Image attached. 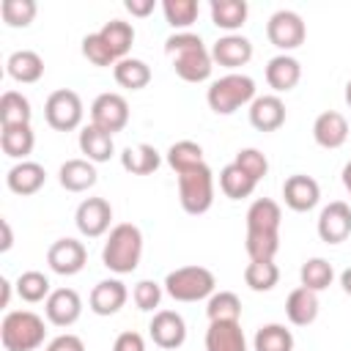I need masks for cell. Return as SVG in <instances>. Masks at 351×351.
I'll return each mask as SVG.
<instances>
[{
	"instance_id": "obj_31",
	"label": "cell",
	"mask_w": 351,
	"mask_h": 351,
	"mask_svg": "<svg viewBox=\"0 0 351 351\" xmlns=\"http://www.w3.org/2000/svg\"><path fill=\"white\" fill-rule=\"evenodd\" d=\"M112 74H115V82L121 88H129V90H143L148 82H151V69L137 60V58H123L112 66Z\"/></svg>"
},
{
	"instance_id": "obj_39",
	"label": "cell",
	"mask_w": 351,
	"mask_h": 351,
	"mask_svg": "<svg viewBox=\"0 0 351 351\" xmlns=\"http://www.w3.org/2000/svg\"><path fill=\"white\" fill-rule=\"evenodd\" d=\"M299 277H302V285H304L307 291H315V293H318V291H324V288L332 285L335 271H332V263H329V261H324V258H310L307 263H302Z\"/></svg>"
},
{
	"instance_id": "obj_29",
	"label": "cell",
	"mask_w": 351,
	"mask_h": 351,
	"mask_svg": "<svg viewBox=\"0 0 351 351\" xmlns=\"http://www.w3.org/2000/svg\"><path fill=\"white\" fill-rule=\"evenodd\" d=\"M247 3L244 0H211V22L222 30H239L247 22Z\"/></svg>"
},
{
	"instance_id": "obj_5",
	"label": "cell",
	"mask_w": 351,
	"mask_h": 351,
	"mask_svg": "<svg viewBox=\"0 0 351 351\" xmlns=\"http://www.w3.org/2000/svg\"><path fill=\"white\" fill-rule=\"evenodd\" d=\"M178 200H181V208L192 217H200L211 208V203H214V176H211L206 162L192 167V170L178 173Z\"/></svg>"
},
{
	"instance_id": "obj_9",
	"label": "cell",
	"mask_w": 351,
	"mask_h": 351,
	"mask_svg": "<svg viewBox=\"0 0 351 351\" xmlns=\"http://www.w3.org/2000/svg\"><path fill=\"white\" fill-rule=\"evenodd\" d=\"M266 36L277 49H296L304 44L307 27L296 11H274L266 22Z\"/></svg>"
},
{
	"instance_id": "obj_18",
	"label": "cell",
	"mask_w": 351,
	"mask_h": 351,
	"mask_svg": "<svg viewBox=\"0 0 351 351\" xmlns=\"http://www.w3.org/2000/svg\"><path fill=\"white\" fill-rule=\"evenodd\" d=\"M206 351H247L239 321H211L206 329Z\"/></svg>"
},
{
	"instance_id": "obj_46",
	"label": "cell",
	"mask_w": 351,
	"mask_h": 351,
	"mask_svg": "<svg viewBox=\"0 0 351 351\" xmlns=\"http://www.w3.org/2000/svg\"><path fill=\"white\" fill-rule=\"evenodd\" d=\"M112 351H145V343L137 332H123V335H118Z\"/></svg>"
},
{
	"instance_id": "obj_24",
	"label": "cell",
	"mask_w": 351,
	"mask_h": 351,
	"mask_svg": "<svg viewBox=\"0 0 351 351\" xmlns=\"http://www.w3.org/2000/svg\"><path fill=\"white\" fill-rule=\"evenodd\" d=\"M285 315L293 326H310L318 318V296L315 291H307L304 285L293 288L285 302Z\"/></svg>"
},
{
	"instance_id": "obj_23",
	"label": "cell",
	"mask_w": 351,
	"mask_h": 351,
	"mask_svg": "<svg viewBox=\"0 0 351 351\" xmlns=\"http://www.w3.org/2000/svg\"><path fill=\"white\" fill-rule=\"evenodd\" d=\"M47 181V170L36 162H19L8 170L5 184L14 195H36Z\"/></svg>"
},
{
	"instance_id": "obj_22",
	"label": "cell",
	"mask_w": 351,
	"mask_h": 351,
	"mask_svg": "<svg viewBox=\"0 0 351 351\" xmlns=\"http://www.w3.org/2000/svg\"><path fill=\"white\" fill-rule=\"evenodd\" d=\"M302 80V66L296 58L291 55H277L269 60L266 66V82L277 90V93H285V90H293Z\"/></svg>"
},
{
	"instance_id": "obj_1",
	"label": "cell",
	"mask_w": 351,
	"mask_h": 351,
	"mask_svg": "<svg viewBox=\"0 0 351 351\" xmlns=\"http://www.w3.org/2000/svg\"><path fill=\"white\" fill-rule=\"evenodd\" d=\"M280 203L271 197H261L247 211V255L250 261H274L280 250Z\"/></svg>"
},
{
	"instance_id": "obj_26",
	"label": "cell",
	"mask_w": 351,
	"mask_h": 351,
	"mask_svg": "<svg viewBox=\"0 0 351 351\" xmlns=\"http://www.w3.org/2000/svg\"><path fill=\"white\" fill-rule=\"evenodd\" d=\"M8 74L11 80L22 82V85H30V82H38L41 74H44V60L38 52L33 49H16L11 58H8Z\"/></svg>"
},
{
	"instance_id": "obj_44",
	"label": "cell",
	"mask_w": 351,
	"mask_h": 351,
	"mask_svg": "<svg viewBox=\"0 0 351 351\" xmlns=\"http://www.w3.org/2000/svg\"><path fill=\"white\" fill-rule=\"evenodd\" d=\"M233 165H239L252 181H261V178L269 173V162H266V156H263L258 148H244V151H239L236 159H233Z\"/></svg>"
},
{
	"instance_id": "obj_32",
	"label": "cell",
	"mask_w": 351,
	"mask_h": 351,
	"mask_svg": "<svg viewBox=\"0 0 351 351\" xmlns=\"http://www.w3.org/2000/svg\"><path fill=\"white\" fill-rule=\"evenodd\" d=\"M30 101L16 93V90H5L0 96V123L3 126H30Z\"/></svg>"
},
{
	"instance_id": "obj_41",
	"label": "cell",
	"mask_w": 351,
	"mask_h": 351,
	"mask_svg": "<svg viewBox=\"0 0 351 351\" xmlns=\"http://www.w3.org/2000/svg\"><path fill=\"white\" fill-rule=\"evenodd\" d=\"M16 293H19V299H25L30 304L44 302V299H49V280L41 271H22L16 280Z\"/></svg>"
},
{
	"instance_id": "obj_6",
	"label": "cell",
	"mask_w": 351,
	"mask_h": 351,
	"mask_svg": "<svg viewBox=\"0 0 351 351\" xmlns=\"http://www.w3.org/2000/svg\"><path fill=\"white\" fill-rule=\"evenodd\" d=\"M214 274L206 266H181L165 277V291L176 302H200L214 293Z\"/></svg>"
},
{
	"instance_id": "obj_8",
	"label": "cell",
	"mask_w": 351,
	"mask_h": 351,
	"mask_svg": "<svg viewBox=\"0 0 351 351\" xmlns=\"http://www.w3.org/2000/svg\"><path fill=\"white\" fill-rule=\"evenodd\" d=\"M44 118L55 132H71L82 121V99L69 88L52 90L44 101Z\"/></svg>"
},
{
	"instance_id": "obj_30",
	"label": "cell",
	"mask_w": 351,
	"mask_h": 351,
	"mask_svg": "<svg viewBox=\"0 0 351 351\" xmlns=\"http://www.w3.org/2000/svg\"><path fill=\"white\" fill-rule=\"evenodd\" d=\"M99 36L104 38V44L110 47V52L115 55V60H123L126 52H129L132 44H134V27H132L129 22H123V19H110V22L99 30Z\"/></svg>"
},
{
	"instance_id": "obj_50",
	"label": "cell",
	"mask_w": 351,
	"mask_h": 351,
	"mask_svg": "<svg viewBox=\"0 0 351 351\" xmlns=\"http://www.w3.org/2000/svg\"><path fill=\"white\" fill-rule=\"evenodd\" d=\"M8 302H11V282L0 277V307H8Z\"/></svg>"
},
{
	"instance_id": "obj_49",
	"label": "cell",
	"mask_w": 351,
	"mask_h": 351,
	"mask_svg": "<svg viewBox=\"0 0 351 351\" xmlns=\"http://www.w3.org/2000/svg\"><path fill=\"white\" fill-rule=\"evenodd\" d=\"M14 244V233H11V225L8 219H0V252H8Z\"/></svg>"
},
{
	"instance_id": "obj_2",
	"label": "cell",
	"mask_w": 351,
	"mask_h": 351,
	"mask_svg": "<svg viewBox=\"0 0 351 351\" xmlns=\"http://www.w3.org/2000/svg\"><path fill=\"white\" fill-rule=\"evenodd\" d=\"M165 52L173 60L176 74L184 82H203L211 74V52L203 47L200 36L195 33H173L165 41Z\"/></svg>"
},
{
	"instance_id": "obj_25",
	"label": "cell",
	"mask_w": 351,
	"mask_h": 351,
	"mask_svg": "<svg viewBox=\"0 0 351 351\" xmlns=\"http://www.w3.org/2000/svg\"><path fill=\"white\" fill-rule=\"evenodd\" d=\"M58 181L69 192H85L96 184V167L88 159H69V162L60 165Z\"/></svg>"
},
{
	"instance_id": "obj_38",
	"label": "cell",
	"mask_w": 351,
	"mask_h": 351,
	"mask_svg": "<svg viewBox=\"0 0 351 351\" xmlns=\"http://www.w3.org/2000/svg\"><path fill=\"white\" fill-rule=\"evenodd\" d=\"M206 315H208V321H239L241 318V299L233 291L211 293Z\"/></svg>"
},
{
	"instance_id": "obj_13",
	"label": "cell",
	"mask_w": 351,
	"mask_h": 351,
	"mask_svg": "<svg viewBox=\"0 0 351 351\" xmlns=\"http://www.w3.org/2000/svg\"><path fill=\"white\" fill-rule=\"evenodd\" d=\"M318 236L326 244H343L351 236V206L332 200L318 217Z\"/></svg>"
},
{
	"instance_id": "obj_12",
	"label": "cell",
	"mask_w": 351,
	"mask_h": 351,
	"mask_svg": "<svg viewBox=\"0 0 351 351\" xmlns=\"http://www.w3.org/2000/svg\"><path fill=\"white\" fill-rule=\"evenodd\" d=\"M85 261H88V252H85L82 241H77V239H58V241H52L49 250H47V263H49V269H52L55 274H63V277L82 271Z\"/></svg>"
},
{
	"instance_id": "obj_37",
	"label": "cell",
	"mask_w": 351,
	"mask_h": 351,
	"mask_svg": "<svg viewBox=\"0 0 351 351\" xmlns=\"http://www.w3.org/2000/svg\"><path fill=\"white\" fill-rule=\"evenodd\" d=\"M167 165L176 170V176L184 173V170H192V167L203 165V148L197 143H192V140L173 143L170 151H167Z\"/></svg>"
},
{
	"instance_id": "obj_34",
	"label": "cell",
	"mask_w": 351,
	"mask_h": 351,
	"mask_svg": "<svg viewBox=\"0 0 351 351\" xmlns=\"http://www.w3.org/2000/svg\"><path fill=\"white\" fill-rule=\"evenodd\" d=\"M255 184L258 181H252L239 165H225L222 167V173H219V189L225 192V197H230V200H241V197H250L252 192H255Z\"/></svg>"
},
{
	"instance_id": "obj_20",
	"label": "cell",
	"mask_w": 351,
	"mask_h": 351,
	"mask_svg": "<svg viewBox=\"0 0 351 351\" xmlns=\"http://www.w3.org/2000/svg\"><path fill=\"white\" fill-rule=\"evenodd\" d=\"M250 123L258 132H277L285 123V104L280 96H258L250 104Z\"/></svg>"
},
{
	"instance_id": "obj_15",
	"label": "cell",
	"mask_w": 351,
	"mask_h": 351,
	"mask_svg": "<svg viewBox=\"0 0 351 351\" xmlns=\"http://www.w3.org/2000/svg\"><path fill=\"white\" fill-rule=\"evenodd\" d=\"M282 197H285V206L291 211H310L318 203V197H321V186H318V181L313 176L296 173V176L285 178Z\"/></svg>"
},
{
	"instance_id": "obj_16",
	"label": "cell",
	"mask_w": 351,
	"mask_h": 351,
	"mask_svg": "<svg viewBox=\"0 0 351 351\" xmlns=\"http://www.w3.org/2000/svg\"><path fill=\"white\" fill-rule=\"evenodd\" d=\"M82 313V302L80 293L71 288H58L49 293L47 299V318L55 326H71Z\"/></svg>"
},
{
	"instance_id": "obj_10",
	"label": "cell",
	"mask_w": 351,
	"mask_h": 351,
	"mask_svg": "<svg viewBox=\"0 0 351 351\" xmlns=\"http://www.w3.org/2000/svg\"><path fill=\"white\" fill-rule=\"evenodd\" d=\"M90 123L107 134L121 132L129 123V104L121 93H101L90 104Z\"/></svg>"
},
{
	"instance_id": "obj_7",
	"label": "cell",
	"mask_w": 351,
	"mask_h": 351,
	"mask_svg": "<svg viewBox=\"0 0 351 351\" xmlns=\"http://www.w3.org/2000/svg\"><path fill=\"white\" fill-rule=\"evenodd\" d=\"M206 99L217 115H230L241 104L255 101V82L247 74H228V77L211 82Z\"/></svg>"
},
{
	"instance_id": "obj_47",
	"label": "cell",
	"mask_w": 351,
	"mask_h": 351,
	"mask_svg": "<svg viewBox=\"0 0 351 351\" xmlns=\"http://www.w3.org/2000/svg\"><path fill=\"white\" fill-rule=\"evenodd\" d=\"M47 351H85V346H82V340L77 335H60V337H55L49 343Z\"/></svg>"
},
{
	"instance_id": "obj_40",
	"label": "cell",
	"mask_w": 351,
	"mask_h": 351,
	"mask_svg": "<svg viewBox=\"0 0 351 351\" xmlns=\"http://www.w3.org/2000/svg\"><path fill=\"white\" fill-rule=\"evenodd\" d=\"M36 3L33 0H3L0 3V19L8 27H27L36 19Z\"/></svg>"
},
{
	"instance_id": "obj_11",
	"label": "cell",
	"mask_w": 351,
	"mask_h": 351,
	"mask_svg": "<svg viewBox=\"0 0 351 351\" xmlns=\"http://www.w3.org/2000/svg\"><path fill=\"white\" fill-rule=\"evenodd\" d=\"M148 332H151L154 346H159L165 351H176L186 340V324H184V318L176 310H159V313H154Z\"/></svg>"
},
{
	"instance_id": "obj_3",
	"label": "cell",
	"mask_w": 351,
	"mask_h": 351,
	"mask_svg": "<svg viewBox=\"0 0 351 351\" xmlns=\"http://www.w3.org/2000/svg\"><path fill=\"white\" fill-rule=\"evenodd\" d=\"M143 255V233L132 222H121L110 230L101 250V263L115 274H132Z\"/></svg>"
},
{
	"instance_id": "obj_36",
	"label": "cell",
	"mask_w": 351,
	"mask_h": 351,
	"mask_svg": "<svg viewBox=\"0 0 351 351\" xmlns=\"http://www.w3.org/2000/svg\"><path fill=\"white\" fill-rule=\"evenodd\" d=\"M255 351H293V335L282 324H266L255 332Z\"/></svg>"
},
{
	"instance_id": "obj_33",
	"label": "cell",
	"mask_w": 351,
	"mask_h": 351,
	"mask_svg": "<svg viewBox=\"0 0 351 351\" xmlns=\"http://www.w3.org/2000/svg\"><path fill=\"white\" fill-rule=\"evenodd\" d=\"M33 129L30 126H3L0 129V148L11 159H25L33 151Z\"/></svg>"
},
{
	"instance_id": "obj_27",
	"label": "cell",
	"mask_w": 351,
	"mask_h": 351,
	"mask_svg": "<svg viewBox=\"0 0 351 351\" xmlns=\"http://www.w3.org/2000/svg\"><path fill=\"white\" fill-rule=\"evenodd\" d=\"M159 162H162L159 151H156L154 145H148V143L129 145V148L121 154V165H123V170L132 173V176H151V173L159 167Z\"/></svg>"
},
{
	"instance_id": "obj_17",
	"label": "cell",
	"mask_w": 351,
	"mask_h": 351,
	"mask_svg": "<svg viewBox=\"0 0 351 351\" xmlns=\"http://www.w3.org/2000/svg\"><path fill=\"white\" fill-rule=\"evenodd\" d=\"M313 137H315V143H318L321 148L335 151V148H340V145L348 140V121H346L340 112L326 110V112H321V115L315 118V123H313Z\"/></svg>"
},
{
	"instance_id": "obj_21",
	"label": "cell",
	"mask_w": 351,
	"mask_h": 351,
	"mask_svg": "<svg viewBox=\"0 0 351 351\" xmlns=\"http://www.w3.org/2000/svg\"><path fill=\"white\" fill-rule=\"evenodd\" d=\"M126 285L121 280H101L90 291V310L96 315H115L126 304Z\"/></svg>"
},
{
	"instance_id": "obj_4",
	"label": "cell",
	"mask_w": 351,
	"mask_h": 351,
	"mask_svg": "<svg viewBox=\"0 0 351 351\" xmlns=\"http://www.w3.org/2000/svg\"><path fill=\"white\" fill-rule=\"evenodd\" d=\"M44 335V321L30 310H14L0 324V343L5 351H36Z\"/></svg>"
},
{
	"instance_id": "obj_19",
	"label": "cell",
	"mask_w": 351,
	"mask_h": 351,
	"mask_svg": "<svg viewBox=\"0 0 351 351\" xmlns=\"http://www.w3.org/2000/svg\"><path fill=\"white\" fill-rule=\"evenodd\" d=\"M250 58H252V44L244 36H222L211 47V60L225 69H239L250 63Z\"/></svg>"
},
{
	"instance_id": "obj_52",
	"label": "cell",
	"mask_w": 351,
	"mask_h": 351,
	"mask_svg": "<svg viewBox=\"0 0 351 351\" xmlns=\"http://www.w3.org/2000/svg\"><path fill=\"white\" fill-rule=\"evenodd\" d=\"M343 184H346V189L351 195V162H346V167H343Z\"/></svg>"
},
{
	"instance_id": "obj_45",
	"label": "cell",
	"mask_w": 351,
	"mask_h": 351,
	"mask_svg": "<svg viewBox=\"0 0 351 351\" xmlns=\"http://www.w3.org/2000/svg\"><path fill=\"white\" fill-rule=\"evenodd\" d=\"M132 296H134L137 310L151 313V310H156V307H159V302H162V288H159L156 282H151V280H143V282H137V285H134Z\"/></svg>"
},
{
	"instance_id": "obj_35",
	"label": "cell",
	"mask_w": 351,
	"mask_h": 351,
	"mask_svg": "<svg viewBox=\"0 0 351 351\" xmlns=\"http://www.w3.org/2000/svg\"><path fill=\"white\" fill-rule=\"evenodd\" d=\"M277 280H280V269L274 261H250L244 269V282L258 293L271 291L277 285Z\"/></svg>"
},
{
	"instance_id": "obj_51",
	"label": "cell",
	"mask_w": 351,
	"mask_h": 351,
	"mask_svg": "<svg viewBox=\"0 0 351 351\" xmlns=\"http://www.w3.org/2000/svg\"><path fill=\"white\" fill-rule=\"evenodd\" d=\"M340 285H343V291L351 296V269H346V271L340 274Z\"/></svg>"
},
{
	"instance_id": "obj_42",
	"label": "cell",
	"mask_w": 351,
	"mask_h": 351,
	"mask_svg": "<svg viewBox=\"0 0 351 351\" xmlns=\"http://www.w3.org/2000/svg\"><path fill=\"white\" fill-rule=\"evenodd\" d=\"M165 19L170 27H189L197 19V3L195 0H165L162 3Z\"/></svg>"
},
{
	"instance_id": "obj_43",
	"label": "cell",
	"mask_w": 351,
	"mask_h": 351,
	"mask_svg": "<svg viewBox=\"0 0 351 351\" xmlns=\"http://www.w3.org/2000/svg\"><path fill=\"white\" fill-rule=\"evenodd\" d=\"M82 55H85L93 66H112V63H118L115 55L110 52V47L104 44V38H101L99 33H88V36L82 38Z\"/></svg>"
},
{
	"instance_id": "obj_14",
	"label": "cell",
	"mask_w": 351,
	"mask_h": 351,
	"mask_svg": "<svg viewBox=\"0 0 351 351\" xmlns=\"http://www.w3.org/2000/svg\"><path fill=\"white\" fill-rule=\"evenodd\" d=\"M110 219H112V208L104 197H88L77 206V214H74V222L80 228L82 236L88 239H96L101 236L107 228H110Z\"/></svg>"
},
{
	"instance_id": "obj_28",
	"label": "cell",
	"mask_w": 351,
	"mask_h": 351,
	"mask_svg": "<svg viewBox=\"0 0 351 351\" xmlns=\"http://www.w3.org/2000/svg\"><path fill=\"white\" fill-rule=\"evenodd\" d=\"M80 151L85 154L88 162H107L112 156V151H115L112 134H107V132H101L99 126L90 123V126H85L80 132Z\"/></svg>"
},
{
	"instance_id": "obj_48",
	"label": "cell",
	"mask_w": 351,
	"mask_h": 351,
	"mask_svg": "<svg viewBox=\"0 0 351 351\" xmlns=\"http://www.w3.org/2000/svg\"><path fill=\"white\" fill-rule=\"evenodd\" d=\"M126 11L132 16H148L154 11V0H126Z\"/></svg>"
},
{
	"instance_id": "obj_53",
	"label": "cell",
	"mask_w": 351,
	"mask_h": 351,
	"mask_svg": "<svg viewBox=\"0 0 351 351\" xmlns=\"http://www.w3.org/2000/svg\"><path fill=\"white\" fill-rule=\"evenodd\" d=\"M346 104L351 107V80H348V85H346Z\"/></svg>"
}]
</instances>
